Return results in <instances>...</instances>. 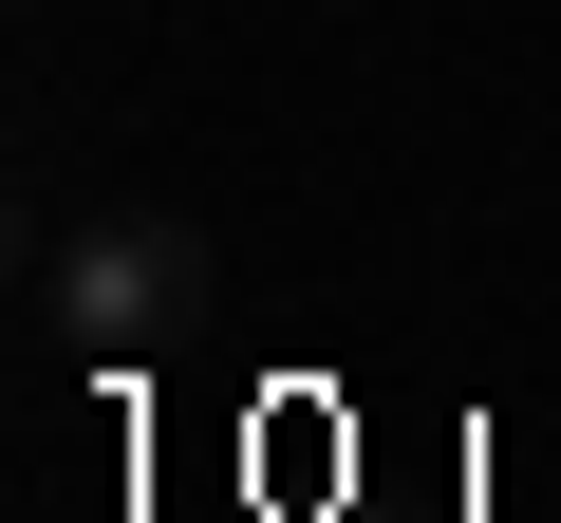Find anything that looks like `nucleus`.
Wrapping results in <instances>:
<instances>
[{"label": "nucleus", "instance_id": "obj_1", "mask_svg": "<svg viewBox=\"0 0 561 523\" xmlns=\"http://www.w3.org/2000/svg\"><path fill=\"white\" fill-rule=\"evenodd\" d=\"M38 318H57L76 356H169V337L206 318V243H187L169 206H94V224L38 243Z\"/></svg>", "mask_w": 561, "mask_h": 523}]
</instances>
